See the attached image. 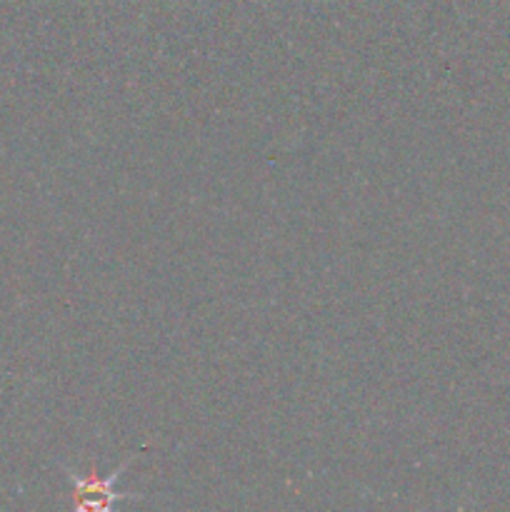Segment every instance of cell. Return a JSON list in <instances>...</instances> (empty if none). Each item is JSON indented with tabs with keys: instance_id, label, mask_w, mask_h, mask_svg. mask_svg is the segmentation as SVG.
Returning <instances> with one entry per match:
<instances>
[{
	"instance_id": "cell-1",
	"label": "cell",
	"mask_w": 510,
	"mask_h": 512,
	"mask_svg": "<svg viewBox=\"0 0 510 512\" xmlns=\"http://www.w3.org/2000/svg\"><path fill=\"white\" fill-rule=\"evenodd\" d=\"M130 460H125L115 473H110L108 478H98V475H75L73 470H65L70 480V490H73V508L75 510H85V512H108L115 510L120 503L125 500H140V495H128V493H118V480L123 475V470L128 468Z\"/></svg>"
}]
</instances>
